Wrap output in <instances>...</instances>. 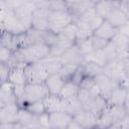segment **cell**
<instances>
[{"label": "cell", "instance_id": "6da1fadb", "mask_svg": "<svg viewBox=\"0 0 129 129\" xmlns=\"http://www.w3.org/2000/svg\"><path fill=\"white\" fill-rule=\"evenodd\" d=\"M24 73L26 76V80L30 84H41L50 76L42 62L27 64L26 67H24Z\"/></svg>", "mask_w": 129, "mask_h": 129}, {"label": "cell", "instance_id": "7a4b0ae2", "mask_svg": "<svg viewBox=\"0 0 129 129\" xmlns=\"http://www.w3.org/2000/svg\"><path fill=\"white\" fill-rule=\"evenodd\" d=\"M68 101L69 100L62 98L60 95H54V94H48L42 99L45 112L47 113L66 112Z\"/></svg>", "mask_w": 129, "mask_h": 129}, {"label": "cell", "instance_id": "3957f363", "mask_svg": "<svg viewBox=\"0 0 129 129\" xmlns=\"http://www.w3.org/2000/svg\"><path fill=\"white\" fill-rule=\"evenodd\" d=\"M49 94L48 88L44 84H29L24 89V100L29 103L40 101Z\"/></svg>", "mask_w": 129, "mask_h": 129}, {"label": "cell", "instance_id": "277c9868", "mask_svg": "<svg viewBox=\"0 0 129 129\" xmlns=\"http://www.w3.org/2000/svg\"><path fill=\"white\" fill-rule=\"evenodd\" d=\"M72 21L71 14L64 11H52L48 15V25L53 29H62Z\"/></svg>", "mask_w": 129, "mask_h": 129}, {"label": "cell", "instance_id": "5b68a950", "mask_svg": "<svg viewBox=\"0 0 129 129\" xmlns=\"http://www.w3.org/2000/svg\"><path fill=\"white\" fill-rule=\"evenodd\" d=\"M50 127H68L73 119V116L67 112L48 113Z\"/></svg>", "mask_w": 129, "mask_h": 129}, {"label": "cell", "instance_id": "8992f818", "mask_svg": "<svg viewBox=\"0 0 129 129\" xmlns=\"http://www.w3.org/2000/svg\"><path fill=\"white\" fill-rule=\"evenodd\" d=\"M61 62L63 64L67 63H76L79 64V62L82 61V59H84V55L80 49V47L78 46H71L60 57Z\"/></svg>", "mask_w": 129, "mask_h": 129}, {"label": "cell", "instance_id": "52a82bcc", "mask_svg": "<svg viewBox=\"0 0 129 129\" xmlns=\"http://www.w3.org/2000/svg\"><path fill=\"white\" fill-rule=\"evenodd\" d=\"M64 83L66 81L60 77L59 74L50 75L45 81V85L48 88L49 94H54V95H59Z\"/></svg>", "mask_w": 129, "mask_h": 129}, {"label": "cell", "instance_id": "ba28073f", "mask_svg": "<svg viewBox=\"0 0 129 129\" xmlns=\"http://www.w3.org/2000/svg\"><path fill=\"white\" fill-rule=\"evenodd\" d=\"M107 21L109 23H111L113 26H120V25H124L127 21H128V16L126 15V13L124 11L121 10V8H114L107 16Z\"/></svg>", "mask_w": 129, "mask_h": 129}, {"label": "cell", "instance_id": "9c48e42d", "mask_svg": "<svg viewBox=\"0 0 129 129\" xmlns=\"http://www.w3.org/2000/svg\"><path fill=\"white\" fill-rule=\"evenodd\" d=\"M108 95H109V102L111 103V105H124L127 96V90L117 87L113 91H111Z\"/></svg>", "mask_w": 129, "mask_h": 129}, {"label": "cell", "instance_id": "30bf717a", "mask_svg": "<svg viewBox=\"0 0 129 129\" xmlns=\"http://www.w3.org/2000/svg\"><path fill=\"white\" fill-rule=\"evenodd\" d=\"M78 93H79V89L77 84L71 81V82L64 83L59 95L67 100H74L78 98Z\"/></svg>", "mask_w": 129, "mask_h": 129}, {"label": "cell", "instance_id": "8fae6325", "mask_svg": "<svg viewBox=\"0 0 129 129\" xmlns=\"http://www.w3.org/2000/svg\"><path fill=\"white\" fill-rule=\"evenodd\" d=\"M8 80L9 82H11L12 84L16 85H24L26 80V76L24 73V69H19V68H15L13 69L8 76Z\"/></svg>", "mask_w": 129, "mask_h": 129}, {"label": "cell", "instance_id": "7c38bea8", "mask_svg": "<svg viewBox=\"0 0 129 129\" xmlns=\"http://www.w3.org/2000/svg\"><path fill=\"white\" fill-rule=\"evenodd\" d=\"M128 48H129V43H128Z\"/></svg>", "mask_w": 129, "mask_h": 129}]
</instances>
